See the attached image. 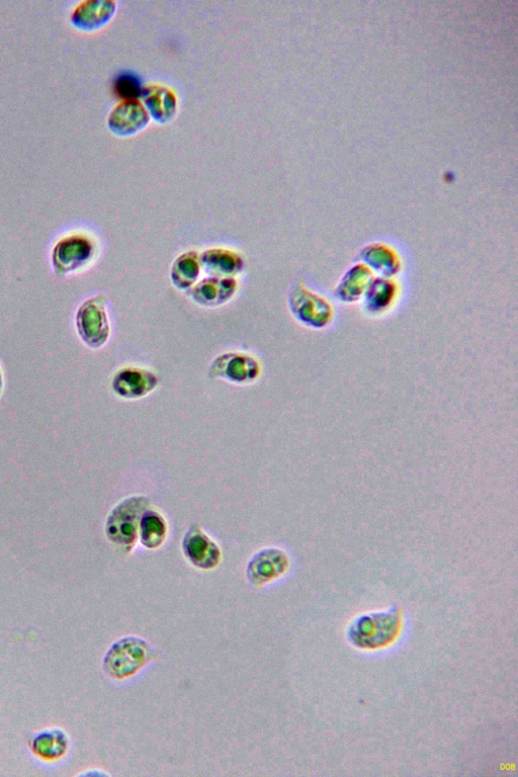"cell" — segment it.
<instances>
[{
  "label": "cell",
  "mask_w": 518,
  "mask_h": 777,
  "mask_svg": "<svg viewBox=\"0 0 518 777\" xmlns=\"http://www.w3.org/2000/svg\"><path fill=\"white\" fill-rule=\"evenodd\" d=\"M157 657L156 651L144 639H120L106 654L104 670L113 679L126 680L149 665Z\"/></svg>",
  "instance_id": "1"
},
{
  "label": "cell",
  "mask_w": 518,
  "mask_h": 777,
  "mask_svg": "<svg viewBox=\"0 0 518 777\" xmlns=\"http://www.w3.org/2000/svg\"><path fill=\"white\" fill-rule=\"evenodd\" d=\"M149 501L142 496L130 497L118 504L109 515L106 533L115 545L131 551L139 537V526Z\"/></svg>",
  "instance_id": "2"
},
{
  "label": "cell",
  "mask_w": 518,
  "mask_h": 777,
  "mask_svg": "<svg viewBox=\"0 0 518 777\" xmlns=\"http://www.w3.org/2000/svg\"><path fill=\"white\" fill-rule=\"evenodd\" d=\"M108 299L100 294L84 301L76 313V328L82 342L89 348L104 347L111 337Z\"/></svg>",
  "instance_id": "3"
},
{
  "label": "cell",
  "mask_w": 518,
  "mask_h": 777,
  "mask_svg": "<svg viewBox=\"0 0 518 777\" xmlns=\"http://www.w3.org/2000/svg\"><path fill=\"white\" fill-rule=\"evenodd\" d=\"M97 253L94 241L82 234L62 238L54 246L52 265L56 275L68 276L88 267Z\"/></svg>",
  "instance_id": "4"
},
{
  "label": "cell",
  "mask_w": 518,
  "mask_h": 777,
  "mask_svg": "<svg viewBox=\"0 0 518 777\" xmlns=\"http://www.w3.org/2000/svg\"><path fill=\"white\" fill-rule=\"evenodd\" d=\"M398 627L399 618L396 614H374L359 619L352 627L350 637L356 646L375 649L393 641Z\"/></svg>",
  "instance_id": "5"
},
{
  "label": "cell",
  "mask_w": 518,
  "mask_h": 777,
  "mask_svg": "<svg viewBox=\"0 0 518 777\" xmlns=\"http://www.w3.org/2000/svg\"><path fill=\"white\" fill-rule=\"evenodd\" d=\"M261 366L249 355L228 353L219 356L210 368L212 378L230 383L246 385L255 382L261 375Z\"/></svg>",
  "instance_id": "6"
},
{
  "label": "cell",
  "mask_w": 518,
  "mask_h": 777,
  "mask_svg": "<svg viewBox=\"0 0 518 777\" xmlns=\"http://www.w3.org/2000/svg\"><path fill=\"white\" fill-rule=\"evenodd\" d=\"M289 566V557L283 550L264 549L255 554L248 563L247 579L252 586L262 587L283 576Z\"/></svg>",
  "instance_id": "7"
},
{
  "label": "cell",
  "mask_w": 518,
  "mask_h": 777,
  "mask_svg": "<svg viewBox=\"0 0 518 777\" xmlns=\"http://www.w3.org/2000/svg\"><path fill=\"white\" fill-rule=\"evenodd\" d=\"M183 551L189 562L201 570H213L221 562L222 552L199 525H193L183 541Z\"/></svg>",
  "instance_id": "8"
},
{
  "label": "cell",
  "mask_w": 518,
  "mask_h": 777,
  "mask_svg": "<svg viewBox=\"0 0 518 777\" xmlns=\"http://www.w3.org/2000/svg\"><path fill=\"white\" fill-rule=\"evenodd\" d=\"M158 377L151 371L128 367L116 373L113 379L114 392L124 399H140L153 392L158 386Z\"/></svg>",
  "instance_id": "9"
},
{
  "label": "cell",
  "mask_w": 518,
  "mask_h": 777,
  "mask_svg": "<svg viewBox=\"0 0 518 777\" xmlns=\"http://www.w3.org/2000/svg\"><path fill=\"white\" fill-rule=\"evenodd\" d=\"M237 282L234 278L209 277L191 290L193 300L209 308L219 307L228 303L234 297Z\"/></svg>",
  "instance_id": "10"
},
{
  "label": "cell",
  "mask_w": 518,
  "mask_h": 777,
  "mask_svg": "<svg viewBox=\"0 0 518 777\" xmlns=\"http://www.w3.org/2000/svg\"><path fill=\"white\" fill-rule=\"evenodd\" d=\"M202 270L210 277L234 278L244 270V261L237 252L226 249H209L200 255Z\"/></svg>",
  "instance_id": "11"
},
{
  "label": "cell",
  "mask_w": 518,
  "mask_h": 777,
  "mask_svg": "<svg viewBox=\"0 0 518 777\" xmlns=\"http://www.w3.org/2000/svg\"><path fill=\"white\" fill-rule=\"evenodd\" d=\"M202 266L200 254L188 251L176 259L170 271L172 284L182 291L192 290L200 279Z\"/></svg>",
  "instance_id": "12"
},
{
  "label": "cell",
  "mask_w": 518,
  "mask_h": 777,
  "mask_svg": "<svg viewBox=\"0 0 518 777\" xmlns=\"http://www.w3.org/2000/svg\"><path fill=\"white\" fill-rule=\"evenodd\" d=\"M148 121V116L142 105L134 100L119 105L112 113L110 124L114 131L128 134L137 132Z\"/></svg>",
  "instance_id": "13"
},
{
  "label": "cell",
  "mask_w": 518,
  "mask_h": 777,
  "mask_svg": "<svg viewBox=\"0 0 518 777\" xmlns=\"http://www.w3.org/2000/svg\"><path fill=\"white\" fill-rule=\"evenodd\" d=\"M69 746L67 735L60 729L46 730L36 735L30 743L32 752L44 760L62 757Z\"/></svg>",
  "instance_id": "14"
},
{
  "label": "cell",
  "mask_w": 518,
  "mask_h": 777,
  "mask_svg": "<svg viewBox=\"0 0 518 777\" xmlns=\"http://www.w3.org/2000/svg\"><path fill=\"white\" fill-rule=\"evenodd\" d=\"M139 537L141 544L149 550L162 546L167 537V524L163 516L154 510H146L141 517Z\"/></svg>",
  "instance_id": "15"
},
{
  "label": "cell",
  "mask_w": 518,
  "mask_h": 777,
  "mask_svg": "<svg viewBox=\"0 0 518 777\" xmlns=\"http://www.w3.org/2000/svg\"><path fill=\"white\" fill-rule=\"evenodd\" d=\"M144 96L148 108L156 119L167 120L176 112V97L167 89H149L145 91Z\"/></svg>",
  "instance_id": "16"
},
{
  "label": "cell",
  "mask_w": 518,
  "mask_h": 777,
  "mask_svg": "<svg viewBox=\"0 0 518 777\" xmlns=\"http://www.w3.org/2000/svg\"><path fill=\"white\" fill-rule=\"evenodd\" d=\"M113 11L114 4L111 2H91L82 5L76 12V17L86 23L97 24L109 18Z\"/></svg>",
  "instance_id": "17"
},
{
  "label": "cell",
  "mask_w": 518,
  "mask_h": 777,
  "mask_svg": "<svg viewBox=\"0 0 518 777\" xmlns=\"http://www.w3.org/2000/svg\"><path fill=\"white\" fill-rule=\"evenodd\" d=\"M116 91L127 99H135L142 94V86L138 77L133 73H123L116 81Z\"/></svg>",
  "instance_id": "18"
},
{
  "label": "cell",
  "mask_w": 518,
  "mask_h": 777,
  "mask_svg": "<svg viewBox=\"0 0 518 777\" xmlns=\"http://www.w3.org/2000/svg\"><path fill=\"white\" fill-rule=\"evenodd\" d=\"M4 388V378H3V371L2 368H0V395L3 393Z\"/></svg>",
  "instance_id": "19"
}]
</instances>
